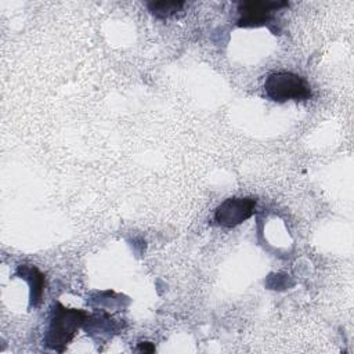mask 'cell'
Returning a JSON list of instances; mask_svg holds the SVG:
<instances>
[{"mask_svg": "<svg viewBox=\"0 0 354 354\" xmlns=\"http://www.w3.org/2000/svg\"><path fill=\"white\" fill-rule=\"evenodd\" d=\"M87 318L88 314L86 311L80 308H66L61 303H57L51 311V318L46 330V346L62 353Z\"/></svg>", "mask_w": 354, "mask_h": 354, "instance_id": "cell-1", "label": "cell"}, {"mask_svg": "<svg viewBox=\"0 0 354 354\" xmlns=\"http://www.w3.org/2000/svg\"><path fill=\"white\" fill-rule=\"evenodd\" d=\"M264 93L275 102H286L290 100L306 101L311 98V87L307 80L288 71L270 73L264 82Z\"/></svg>", "mask_w": 354, "mask_h": 354, "instance_id": "cell-2", "label": "cell"}, {"mask_svg": "<svg viewBox=\"0 0 354 354\" xmlns=\"http://www.w3.org/2000/svg\"><path fill=\"white\" fill-rule=\"evenodd\" d=\"M256 209V199L250 196H231L214 210V221L225 228H234L250 218Z\"/></svg>", "mask_w": 354, "mask_h": 354, "instance_id": "cell-3", "label": "cell"}, {"mask_svg": "<svg viewBox=\"0 0 354 354\" xmlns=\"http://www.w3.org/2000/svg\"><path fill=\"white\" fill-rule=\"evenodd\" d=\"M286 1H271V0H248L238 4V26L252 28L263 26L268 24L272 14L282 7H286Z\"/></svg>", "mask_w": 354, "mask_h": 354, "instance_id": "cell-4", "label": "cell"}, {"mask_svg": "<svg viewBox=\"0 0 354 354\" xmlns=\"http://www.w3.org/2000/svg\"><path fill=\"white\" fill-rule=\"evenodd\" d=\"M17 272L21 278L26 279L30 286V307H37L41 301L43 292H44V285H46L44 274L40 272L35 266H29V264H24V266L21 264Z\"/></svg>", "mask_w": 354, "mask_h": 354, "instance_id": "cell-5", "label": "cell"}, {"mask_svg": "<svg viewBox=\"0 0 354 354\" xmlns=\"http://www.w3.org/2000/svg\"><path fill=\"white\" fill-rule=\"evenodd\" d=\"M184 6V1H148L147 8L156 18L166 19L173 17L177 11H180Z\"/></svg>", "mask_w": 354, "mask_h": 354, "instance_id": "cell-6", "label": "cell"}, {"mask_svg": "<svg viewBox=\"0 0 354 354\" xmlns=\"http://www.w3.org/2000/svg\"><path fill=\"white\" fill-rule=\"evenodd\" d=\"M137 351L153 353V351H155V347H153V344L149 343V342H141V343L137 346Z\"/></svg>", "mask_w": 354, "mask_h": 354, "instance_id": "cell-7", "label": "cell"}]
</instances>
